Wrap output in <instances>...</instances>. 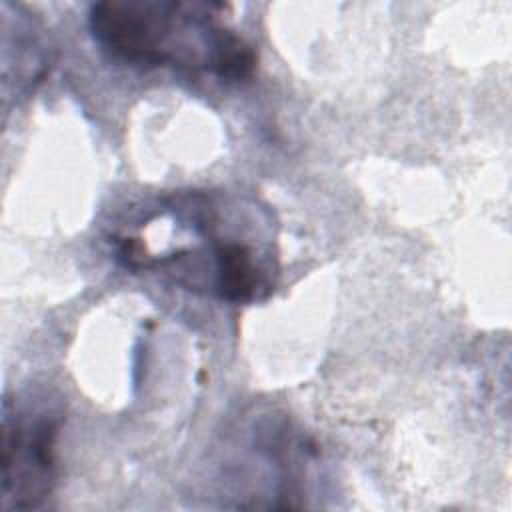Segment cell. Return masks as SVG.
Instances as JSON below:
<instances>
[{
    "mask_svg": "<svg viewBox=\"0 0 512 512\" xmlns=\"http://www.w3.org/2000/svg\"><path fill=\"white\" fill-rule=\"evenodd\" d=\"M224 4L182 0H104L88 28L112 58L240 82L256 70L254 48L222 22Z\"/></svg>",
    "mask_w": 512,
    "mask_h": 512,
    "instance_id": "obj_1",
    "label": "cell"
},
{
    "mask_svg": "<svg viewBox=\"0 0 512 512\" xmlns=\"http://www.w3.org/2000/svg\"><path fill=\"white\" fill-rule=\"evenodd\" d=\"M64 422L48 400L10 402L2 410V508H38L56 484V442Z\"/></svg>",
    "mask_w": 512,
    "mask_h": 512,
    "instance_id": "obj_2",
    "label": "cell"
}]
</instances>
